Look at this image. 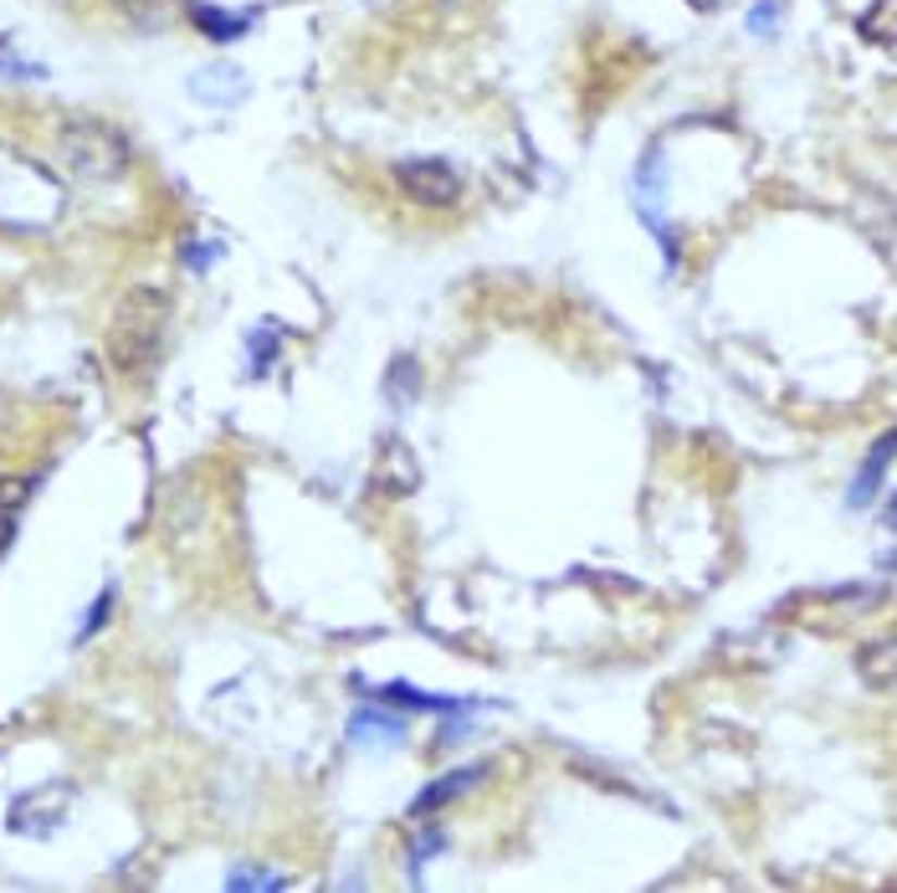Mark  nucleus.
Wrapping results in <instances>:
<instances>
[{"instance_id": "obj_4", "label": "nucleus", "mask_w": 897, "mask_h": 893, "mask_svg": "<svg viewBox=\"0 0 897 893\" xmlns=\"http://www.w3.org/2000/svg\"><path fill=\"white\" fill-rule=\"evenodd\" d=\"M483 776H487V760H477V766H462V770H447L441 781H436V785H426V791L415 796V806H411V811H421V817H426V811H436V806H441V802H451V796H462V791H472V785L483 781Z\"/></svg>"}, {"instance_id": "obj_10", "label": "nucleus", "mask_w": 897, "mask_h": 893, "mask_svg": "<svg viewBox=\"0 0 897 893\" xmlns=\"http://www.w3.org/2000/svg\"><path fill=\"white\" fill-rule=\"evenodd\" d=\"M108 606H113V591H103V596H98V601H92V611H88V621H83V632H77V642H83V637H92V632H98V627H103Z\"/></svg>"}, {"instance_id": "obj_8", "label": "nucleus", "mask_w": 897, "mask_h": 893, "mask_svg": "<svg viewBox=\"0 0 897 893\" xmlns=\"http://www.w3.org/2000/svg\"><path fill=\"white\" fill-rule=\"evenodd\" d=\"M196 21L211 32L215 41H236L241 32H247V16H221V11H205V5H196Z\"/></svg>"}, {"instance_id": "obj_5", "label": "nucleus", "mask_w": 897, "mask_h": 893, "mask_svg": "<svg viewBox=\"0 0 897 893\" xmlns=\"http://www.w3.org/2000/svg\"><path fill=\"white\" fill-rule=\"evenodd\" d=\"M385 704H400V709H426V714H457V709H466L462 698H441V693H421V689H411V683H390V689L379 693Z\"/></svg>"}, {"instance_id": "obj_2", "label": "nucleus", "mask_w": 897, "mask_h": 893, "mask_svg": "<svg viewBox=\"0 0 897 893\" xmlns=\"http://www.w3.org/2000/svg\"><path fill=\"white\" fill-rule=\"evenodd\" d=\"M62 160L77 181H113L128 170V139L103 119H77L62 134Z\"/></svg>"}, {"instance_id": "obj_7", "label": "nucleus", "mask_w": 897, "mask_h": 893, "mask_svg": "<svg viewBox=\"0 0 897 893\" xmlns=\"http://www.w3.org/2000/svg\"><path fill=\"white\" fill-rule=\"evenodd\" d=\"M349 734H354L359 745H375V740H400L406 734V724L400 719H390V714H379V709H364V714H354V724H349Z\"/></svg>"}, {"instance_id": "obj_11", "label": "nucleus", "mask_w": 897, "mask_h": 893, "mask_svg": "<svg viewBox=\"0 0 897 893\" xmlns=\"http://www.w3.org/2000/svg\"><path fill=\"white\" fill-rule=\"evenodd\" d=\"M11 539H16V513H5V509H0V555L11 549Z\"/></svg>"}, {"instance_id": "obj_12", "label": "nucleus", "mask_w": 897, "mask_h": 893, "mask_svg": "<svg viewBox=\"0 0 897 893\" xmlns=\"http://www.w3.org/2000/svg\"><path fill=\"white\" fill-rule=\"evenodd\" d=\"M770 21H774V5H759V11L749 16V26L753 32H770Z\"/></svg>"}, {"instance_id": "obj_1", "label": "nucleus", "mask_w": 897, "mask_h": 893, "mask_svg": "<svg viewBox=\"0 0 897 893\" xmlns=\"http://www.w3.org/2000/svg\"><path fill=\"white\" fill-rule=\"evenodd\" d=\"M170 339V298L160 288H128L108 324V355L124 375H149Z\"/></svg>"}, {"instance_id": "obj_9", "label": "nucleus", "mask_w": 897, "mask_h": 893, "mask_svg": "<svg viewBox=\"0 0 897 893\" xmlns=\"http://www.w3.org/2000/svg\"><path fill=\"white\" fill-rule=\"evenodd\" d=\"M232 889H287V878H277V873H232Z\"/></svg>"}, {"instance_id": "obj_6", "label": "nucleus", "mask_w": 897, "mask_h": 893, "mask_svg": "<svg viewBox=\"0 0 897 893\" xmlns=\"http://www.w3.org/2000/svg\"><path fill=\"white\" fill-rule=\"evenodd\" d=\"M887 462H893V437H882L877 447H872V462L861 468L857 477V488H851V509H861V504H872L882 488V473H887Z\"/></svg>"}, {"instance_id": "obj_3", "label": "nucleus", "mask_w": 897, "mask_h": 893, "mask_svg": "<svg viewBox=\"0 0 897 893\" xmlns=\"http://www.w3.org/2000/svg\"><path fill=\"white\" fill-rule=\"evenodd\" d=\"M395 175H400V185L411 190L415 201L436 206V211H441V206H457V196H462V175L441 160H406Z\"/></svg>"}]
</instances>
